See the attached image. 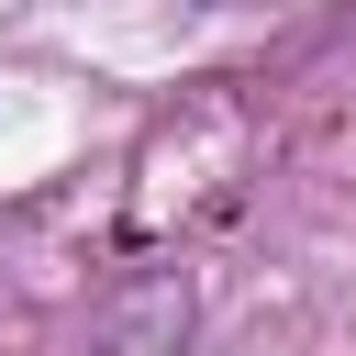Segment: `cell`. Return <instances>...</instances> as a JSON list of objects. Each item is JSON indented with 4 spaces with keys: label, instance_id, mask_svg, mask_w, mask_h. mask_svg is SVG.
Wrapping results in <instances>:
<instances>
[]
</instances>
